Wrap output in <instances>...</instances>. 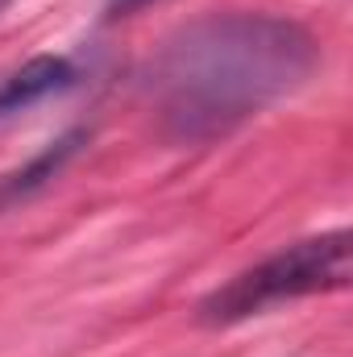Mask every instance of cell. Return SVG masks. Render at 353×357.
Segmentation results:
<instances>
[{
	"label": "cell",
	"mask_w": 353,
	"mask_h": 357,
	"mask_svg": "<svg viewBox=\"0 0 353 357\" xmlns=\"http://www.w3.org/2000/svg\"><path fill=\"white\" fill-rule=\"evenodd\" d=\"M4 4H13V0H0V8H4Z\"/></svg>",
	"instance_id": "5"
},
{
	"label": "cell",
	"mask_w": 353,
	"mask_h": 357,
	"mask_svg": "<svg viewBox=\"0 0 353 357\" xmlns=\"http://www.w3.org/2000/svg\"><path fill=\"white\" fill-rule=\"evenodd\" d=\"M316 67L303 25L266 13H225L183 29L158 59L154 88L179 137H212L254 116Z\"/></svg>",
	"instance_id": "1"
},
{
	"label": "cell",
	"mask_w": 353,
	"mask_h": 357,
	"mask_svg": "<svg viewBox=\"0 0 353 357\" xmlns=\"http://www.w3.org/2000/svg\"><path fill=\"white\" fill-rule=\"evenodd\" d=\"M75 84H80V67L67 54H38L25 67H17L13 75L0 79V121L33 108L50 96H59V91L75 88Z\"/></svg>",
	"instance_id": "3"
},
{
	"label": "cell",
	"mask_w": 353,
	"mask_h": 357,
	"mask_svg": "<svg viewBox=\"0 0 353 357\" xmlns=\"http://www.w3.org/2000/svg\"><path fill=\"white\" fill-rule=\"evenodd\" d=\"M350 278H353V237L345 229L320 233V237L295 241V245L270 254L258 266L233 274L225 287H216L200 303V320L212 324V328L241 324V320L258 316L266 307H278V303H291V299L345 291Z\"/></svg>",
	"instance_id": "2"
},
{
	"label": "cell",
	"mask_w": 353,
	"mask_h": 357,
	"mask_svg": "<svg viewBox=\"0 0 353 357\" xmlns=\"http://www.w3.org/2000/svg\"><path fill=\"white\" fill-rule=\"evenodd\" d=\"M142 4H150V0H104V8H108L112 17H125V13H137Z\"/></svg>",
	"instance_id": "4"
}]
</instances>
